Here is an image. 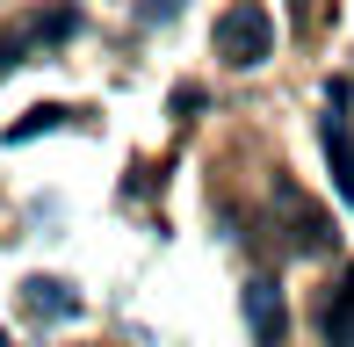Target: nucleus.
<instances>
[{
    "instance_id": "obj_1",
    "label": "nucleus",
    "mask_w": 354,
    "mask_h": 347,
    "mask_svg": "<svg viewBox=\"0 0 354 347\" xmlns=\"http://www.w3.org/2000/svg\"><path fill=\"white\" fill-rule=\"evenodd\" d=\"M275 51V15L261 8V0H239V8H224L217 15V58L224 66H261V58Z\"/></svg>"
},
{
    "instance_id": "obj_2",
    "label": "nucleus",
    "mask_w": 354,
    "mask_h": 347,
    "mask_svg": "<svg viewBox=\"0 0 354 347\" xmlns=\"http://www.w3.org/2000/svg\"><path fill=\"white\" fill-rule=\"evenodd\" d=\"M347 102H354V80L326 87V123H318V138H326V160H333V188H340V203H354V123H347Z\"/></svg>"
},
{
    "instance_id": "obj_3",
    "label": "nucleus",
    "mask_w": 354,
    "mask_h": 347,
    "mask_svg": "<svg viewBox=\"0 0 354 347\" xmlns=\"http://www.w3.org/2000/svg\"><path fill=\"white\" fill-rule=\"evenodd\" d=\"M246 326H253V347H282L289 304H282V282H275V275H253V282H246Z\"/></svg>"
},
{
    "instance_id": "obj_4",
    "label": "nucleus",
    "mask_w": 354,
    "mask_h": 347,
    "mask_svg": "<svg viewBox=\"0 0 354 347\" xmlns=\"http://www.w3.org/2000/svg\"><path fill=\"white\" fill-rule=\"evenodd\" d=\"M318 333H326V347H354V268L340 275V290H326V304H318Z\"/></svg>"
},
{
    "instance_id": "obj_5",
    "label": "nucleus",
    "mask_w": 354,
    "mask_h": 347,
    "mask_svg": "<svg viewBox=\"0 0 354 347\" xmlns=\"http://www.w3.org/2000/svg\"><path fill=\"white\" fill-rule=\"evenodd\" d=\"M22 304L37 311V319H73V311H80V297L66 290V282H44V275H37V282L22 290Z\"/></svg>"
},
{
    "instance_id": "obj_6",
    "label": "nucleus",
    "mask_w": 354,
    "mask_h": 347,
    "mask_svg": "<svg viewBox=\"0 0 354 347\" xmlns=\"http://www.w3.org/2000/svg\"><path fill=\"white\" fill-rule=\"evenodd\" d=\"M66 116H73V109H58V102H51V109H29L22 123H8V145H29V138H37V131H58V123H66Z\"/></svg>"
}]
</instances>
